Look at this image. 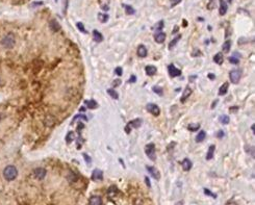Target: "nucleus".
<instances>
[{
  "label": "nucleus",
  "mask_w": 255,
  "mask_h": 205,
  "mask_svg": "<svg viewBox=\"0 0 255 205\" xmlns=\"http://www.w3.org/2000/svg\"><path fill=\"white\" fill-rule=\"evenodd\" d=\"M17 176H18V171L16 167H14V166H7V167H5V169L3 170V177L5 178V180L11 181L16 179Z\"/></svg>",
  "instance_id": "1"
},
{
  "label": "nucleus",
  "mask_w": 255,
  "mask_h": 205,
  "mask_svg": "<svg viewBox=\"0 0 255 205\" xmlns=\"http://www.w3.org/2000/svg\"><path fill=\"white\" fill-rule=\"evenodd\" d=\"M15 43H16V39H15V35L11 34V32L7 34L1 41L2 46H3L4 48H7V49L13 48V47L15 46Z\"/></svg>",
  "instance_id": "2"
},
{
  "label": "nucleus",
  "mask_w": 255,
  "mask_h": 205,
  "mask_svg": "<svg viewBox=\"0 0 255 205\" xmlns=\"http://www.w3.org/2000/svg\"><path fill=\"white\" fill-rule=\"evenodd\" d=\"M145 153H146V155L149 157L151 160H155L156 159V152H155V146H154V144L152 143H150V144L146 145V147H145Z\"/></svg>",
  "instance_id": "3"
},
{
  "label": "nucleus",
  "mask_w": 255,
  "mask_h": 205,
  "mask_svg": "<svg viewBox=\"0 0 255 205\" xmlns=\"http://www.w3.org/2000/svg\"><path fill=\"white\" fill-rule=\"evenodd\" d=\"M142 122H143V120H142V119H135V120L130 121L129 123L126 125V127H125L126 133H129L130 131H131L132 127H133V128H139V127L142 125Z\"/></svg>",
  "instance_id": "4"
},
{
  "label": "nucleus",
  "mask_w": 255,
  "mask_h": 205,
  "mask_svg": "<svg viewBox=\"0 0 255 205\" xmlns=\"http://www.w3.org/2000/svg\"><path fill=\"white\" fill-rule=\"evenodd\" d=\"M229 77L232 84H238L242 77V72L239 70H232L229 73Z\"/></svg>",
  "instance_id": "5"
},
{
  "label": "nucleus",
  "mask_w": 255,
  "mask_h": 205,
  "mask_svg": "<svg viewBox=\"0 0 255 205\" xmlns=\"http://www.w3.org/2000/svg\"><path fill=\"white\" fill-rule=\"evenodd\" d=\"M146 109L150 112V114H152L154 116H158L159 114H161V109H159L158 105L153 104V103H149V104H147Z\"/></svg>",
  "instance_id": "6"
},
{
  "label": "nucleus",
  "mask_w": 255,
  "mask_h": 205,
  "mask_svg": "<svg viewBox=\"0 0 255 205\" xmlns=\"http://www.w3.org/2000/svg\"><path fill=\"white\" fill-rule=\"evenodd\" d=\"M146 169L154 179L159 180V178H161V173H159V171L157 169L154 168V167H150V166H146Z\"/></svg>",
  "instance_id": "7"
},
{
  "label": "nucleus",
  "mask_w": 255,
  "mask_h": 205,
  "mask_svg": "<svg viewBox=\"0 0 255 205\" xmlns=\"http://www.w3.org/2000/svg\"><path fill=\"white\" fill-rule=\"evenodd\" d=\"M34 177L37 178V179L42 180L46 176V170L45 169H43V168H37L34 171Z\"/></svg>",
  "instance_id": "8"
},
{
  "label": "nucleus",
  "mask_w": 255,
  "mask_h": 205,
  "mask_svg": "<svg viewBox=\"0 0 255 205\" xmlns=\"http://www.w3.org/2000/svg\"><path fill=\"white\" fill-rule=\"evenodd\" d=\"M168 70H169V75H170L171 77H177V76H179L180 74H181V71H180L179 69H177V68L175 67L173 64H171L170 66L168 67Z\"/></svg>",
  "instance_id": "9"
},
{
  "label": "nucleus",
  "mask_w": 255,
  "mask_h": 205,
  "mask_svg": "<svg viewBox=\"0 0 255 205\" xmlns=\"http://www.w3.org/2000/svg\"><path fill=\"white\" fill-rule=\"evenodd\" d=\"M92 179L94 181H100L103 179V172L99 169H96V170L93 171V174H92Z\"/></svg>",
  "instance_id": "10"
},
{
  "label": "nucleus",
  "mask_w": 255,
  "mask_h": 205,
  "mask_svg": "<svg viewBox=\"0 0 255 205\" xmlns=\"http://www.w3.org/2000/svg\"><path fill=\"white\" fill-rule=\"evenodd\" d=\"M89 205H102V199L99 196H92L89 200Z\"/></svg>",
  "instance_id": "11"
},
{
  "label": "nucleus",
  "mask_w": 255,
  "mask_h": 205,
  "mask_svg": "<svg viewBox=\"0 0 255 205\" xmlns=\"http://www.w3.org/2000/svg\"><path fill=\"white\" fill-rule=\"evenodd\" d=\"M227 10H228L227 2L225 1V0H220V10H219V13H220L221 16H224V15L227 13Z\"/></svg>",
  "instance_id": "12"
},
{
  "label": "nucleus",
  "mask_w": 255,
  "mask_h": 205,
  "mask_svg": "<svg viewBox=\"0 0 255 205\" xmlns=\"http://www.w3.org/2000/svg\"><path fill=\"white\" fill-rule=\"evenodd\" d=\"M44 124L48 127H52L55 124V118L51 115H48L45 118V120H44Z\"/></svg>",
  "instance_id": "13"
},
{
  "label": "nucleus",
  "mask_w": 255,
  "mask_h": 205,
  "mask_svg": "<svg viewBox=\"0 0 255 205\" xmlns=\"http://www.w3.org/2000/svg\"><path fill=\"white\" fill-rule=\"evenodd\" d=\"M181 166H182V169L184 171H189L192 169V166H193V163L192 162L189 160V158H184L182 160V162H181Z\"/></svg>",
  "instance_id": "14"
},
{
  "label": "nucleus",
  "mask_w": 255,
  "mask_h": 205,
  "mask_svg": "<svg viewBox=\"0 0 255 205\" xmlns=\"http://www.w3.org/2000/svg\"><path fill=\"white\" fill-rule=\"evenodd\" d=\"M154 40H155V42L158 44L164 43L166 40V34H164V32H158V34H156L154 35Z\"/></svg>",
  "instance_id": "15"
},
{
  "label": "nucleus",
  "mask_w": 255,
  "mask_h": 205,
  "mask_svg": "<svg viewBox=\"0 0 255 205\" xmlns=\"http://www.w3.org/2000/svg\"><path fill=\"white\" fill-rule=\"evenodd\" d=\"M49 26H50V29L53 31H58V30H61V25H60V23H58L56 20H51L49 23Z\"/></svg>",
  "instance_id": "16"
},
{
  "label": "nucleus",
  "mask_w": 255,
  "mask_h": 205,
  "mask_svg": "<svg viewBox=\"0 0 255 205\" xmlns=\"http://www.w3.org/2000/svg\"><path fill=\"white\" fill-rule=\"evenodd\" d=\"M191 94H192V89L191 88H189V87H186L185 88V90L184 92H183V94H182V96H181V99H180V101H181L182 103H184L185 102V100L188 99V98L191 96Z\"/></svg>",
  "instance_id": "17"
},
{
  "label": "nucleus",
  "mask_w": 255,
  "mask_h": 205,
  "mask_svg": "<svg viewBox=\"0 0 255 205\" xmlns=\"http://www.w3.org/2000/svg\"><path fill=\"white\" fill-rule=\"evenodd\" d=\"M136 52H138V55L140 56V57H145V56H147V49L144 45L139 46Z\"/></svg>",
  "instance_id": "18"
},
{
  "label": "nucleus",
  "mask_w": 255,
  "mask_h": 205,
  "mask_svg": "<svg viewBox=\"0 0 255 205\" xmlns=\"http://www.w3.org/2000/svg\"><path fill=\"white\" fill-rule=\"evenodd\" d=\"M145 71H146L147 75L152 76L156 73L157 69H156V67H154V66H146V68H145Z\"/></svg>",
  "instance_id": "19"
},
{
  "label": "nucleus",
  "mask_w": 255,
  "mask_h": 205,
  "mask_svg": "<svg viewBox=\"0 0 255 205\" xmlns=\"http://www.w3.org/2000/svg\"><path fill=\"white\" fill-rule=\"evenodd\" d=\"M84 104L87 105V107L90 108V109H94V108H96L97 106H98L97 102L95 100H85L84 101Z\"/></svg>",
  "instance_id": "20"
},
{
  "label": "nucleus",
  "mask_w": 255,
  "mask_h": 205,
  "mask_svg": "<svg viewBox=\"0 0 255 205\" xmlns=\"http://www.w3.org/2000/svg\"><path fill=\"white\" fill-rule=\"evenodd\" d=\"M228 89H229V84H228V82H225V84H223L221 85L220 90H219V95L223 96V95H225V94L227 93Z\"/></svg>",
  "instance_id": "21"
},
{
  "label": "nucleus",
  "mask_w": 255,
  "mask_h": 205,
  "mask_svg": "<svg viewBox=\"0 0 255 205\" xmlns=\"http://www.w3.org/2000/svg\"><path fill=\"white\" fill-rule=\"evenodd\" d=\"M213 62L218 65H222L223 64V54H222L221 52L217 53V54L213 56Z\"/></svg>",
  "instance_id": "22"
},
{
  "label": "nucleus",
  "mask_w": 255,
  "mask_h": 205,
  "mask_svg": "<svg viewBox=\"0 0 255 205\" xmlns=\"http://www.w3.org/2000/svg\"><path fill=\"white\" fill-rule=\"evenodd\" d=\"M93 37H94V40L96 41V42H102V40H103V35L100 34L99 31L98 30H96V29H95V30H93Z\"/></svg>",
  "instance_id": "23"
},
{
  "label": "nucleus",
  "mask_w": 255,
  "mask_h": 205,
  "mask_svg": "<svg viewBox=\"0 0 255 205\" xmlns=\"http://www.w3.org/2000/svg\"><path fill=\"white\" fill-rule=\"evenodd\" d=\"M215 149H216L215 145H212V146H209L208 151H207V154H206V159L207 160H210V159L212 158L213 153H215Z\"/></svg>",
  "instance_id": "24"
},
{
  "label": "nucleus",
  "mask_w": 255,
  "mask_h": 205,
  "mask_svg": "<svg viewBox=\"0 0 255 205\" xmlns=\"http://www.w3.org/2000/svg\"><path fill=\"white\" fill-rule=\"evenodd\" d=\"M205 136H206V133L205 131H203V130H201V131L198 133L197 136H196V142L197 143H201V142H203L204 141V139H205Z\"/></svg>",
  "instance_id": "25"
},
{
  "label": "nucleus",
  "mask_w": 255,
  "mask_h": 205,
  "mask_svg": "<svg viewBox=\"0 0 255 205\" xmlns=\"http://www.w3.org/2000/svg\"><path fill=\"white\" fill-rule=\"evenodd\" d=\"M108 15L107 14H98V19H99V21L100 22H102V23H105V22H107V20H108Z\"/></svg>",
  "instance_id": "26"
},
{
  "label": "nucleus",
  "mask_w": 255,
  "mask_h": 205,
  "mask_svg": "<svg viewBox=\"0 0 255 205\" xmlns=\"http://www.w3.org/2000/svg\"><path fill=\"white\" fill-rule=\"evenodd\" d=\"M164 25H165L164 21H159V22H157L155 25L153 26V30H154V31H159V30H162V27H164Z\"/></svg>",
  "instance_id": "27"
},
{
  "label": "nucleus",
  "mask_w": 255,
  "mask_h": 205,
  "mask_svg": "<svg viewBox=\"0 0 255 205\" xmlns=\"http://www.w3.org/2000/svg\"><path fill=\"white\" fill-rule=\"evenodd\" d=\"M74 139H75V133H74L73 131H70V132L67 134V136H66V142H67V144H70L71 142L74 141Z\"/></svg>",
  "instance_id": "28"
},
{
  "label": "nucleus",
  "mask_w": 255,
  "mask_h": 205,
  "mask_svg": "<svg viewBox=\"0 0 255 205\" xmlns=\"http://www.w3.org/2000/svg\"><path fill=\"white\" fill-rule=\"evenodd\" d=\"M230 46H231L230 41H226V42L223 44V46H222V49H223V51L225 53H228L229 52V50H230Z\"/></svg>",
  "instance_id": "29"
},
{
  "label": "nucleus",
  "mask_w": 255,
  "mask_h": 205,
  "mask_svg": "<svg viewBox=\"0 0 255 205\" xmlns=\"http://www.w3.org/2000/svg\"><path fill=\"white\" fill-rule=\"evenodd\" d=\"M123 7H124V8H125V11H126V14H128V15H133V14L135 13L134 8H133L132 7H130V5H127V4H123Z\"/></svg>",
  "instance_id": "30"
},
{
  "label": "nucleus",
  "mask_w": 255,
  "mask_h": 205,
  "mask_svg": "<svg viewBox=\"0 0 255 205\" xmlns=\"http://www.w3.org/2000/svg\"><path fill=\"white\" fill-rule=\"evenodd\" d=\"M180 38H181V35H180V34L177 35V37H175L173 40H172L171 42H170V44H169V48H170V49L173 48V47L177 44V42H178V41L180 40Z\"/></svg>",
  "instance_id": "31"
},
{
  "label": "nucleus",
  "mask_w": 255,
  "mask_h": 205,
  "mask_svg": "<svg viewBox=\"0 0 255 205\" xmlns=\"http://www.w3.org/2000/svg\"><path fill=\"white\" fill-rule=\"evenodd\" d=\"M107 93L109 96L112 97L114 99H118V98H119V94H118L114 89H109V90H107Z\"/></svg>",
  "instance_id": "32"
},
{
  "label": "nucleus",
  "mask_w": 255,
  "mask_h": 205,
  "mask_svg": "<svg viewBox=\"0 0 255 205\" xmlns=\"http://www.w3.org/2000/svg\"><path fill=\"white\" fill-rule=\"evenodd\" d=\"M67 178H68V180H69L70 182H74V181L77 180V178H78V177H77V175L74 173V172H70Z\"/></svg>",
  "instance_id": "33"
},
{
  "label": "nucleus",
  "mask_w": 255,
  "mask_h": 205,
  "mask_svg": "<svg viewBox=\"0 0 255 205\" xmlns=\"http://www.w3.org/2000/svg\"><path fill=\"white\" fill-rule=\"evenodd\" d=\"M199 128H200V124H189L188 126V129L192 132L196 131V130H198Z\"/></svg>",
  "instance_id": "34"
},
{
  "label": "nucleus",
  "mask_w": 255,
  "mask_h": 205,
  "mask_svg": "<svg viewBox=\"0 0 255 205\" xmlns=\"http://www.w3.org/2000/svg\"><path fill=\"white\" fill-rule=\"evenodd\" d=\"M118 189L116 188V186H111V188L108 189V192H107V194H108V196H115L116 194H118Z\"/></svg>",
  "instance_id": "35"
},
{
  "label": "nucleus",
  "mask_w": 255,
  "mask_h": 205,
  "mask_svg": "<svg viewBox=\"0 0 255 205\" xmlns=\"http://www.w3.org/2000/svg\"><path fill=\"white\" fill-rule=\"evenodd\" d=\"M229 121H230V119L226 115H223V116H221L220 117V122L222 124H228L229 123Z\"/></svg>",
  "instance_id": "36"
},
{
  "label": "nucleus",
  "mask_w": 255,
  "mask_h": 205,
  "mask_svg": "<svg viewBox=\"0 0 255 205\" xmlns=\"http://www.w3.org/2000/svg\"><path fill=\"white\" fill-rule=\"evenodd\" d=\"M152 90L154 93H156L157 95H162V89L161 87H157V85H155V87L152 88Z\"/></svg>",
  "instance_id": "37"
},
{
  "label": "nucleus",
  "mask_w": 255,
  "mask_h": 205,
  "mask_svg": "<svg viewBox=\"0 0 255 205\" xmlns=\"http://www.w3.org/2000/svg\"><path fill=\"white\" fill-rule=\"evenodd\" d=\"M77 28L79 29V30H80L82 34H87V30H85V28H84V24H82L81 22H78L77 23Z\"/></svg>",
  "instance_id": "38"
},
{
  "label": "nucleus",
  "mask_w": 255,
  "mask_h": 205,
  "mask_svg": "<svg viewBox=\"0 0 255 205\" xmlns=\"http://www.w3.org/2000/svg\"><path fill=\"white\" fill-rule=\"evenodd\" d=\"M228 61H229L230 63L233 64V65H238L239 63V59L236 58V57H234V56H230V57L228 58Z\"/></svg>",
  "instance_id": "39"
},
{
  "label": "nucleus",
  "mask_w": 255,
  "mask_h": 205,
  "mask_svg": "<svg viewBox=\"0 0 255 205\" xmlns=\"http://www.w3.org/2000/svg\"><path fill=\"white\" fill-rule=\"evenodd\" d=\"M76 119H84V121H87V120H88V118H87V117H85V116H84V115H77V116H75V117H74V119H73V121H72V122H71V124H72V123H73V122H74V120H76Z\"/></svg>",
  "instance_id": "40"
},
{
  "label": "nucleus",
  "mask_w": 255,
  "mask_h": 205,
  "mask_svg": "<svg viewBox=\"0 0 255 205\" xmlns=\"http://www.w3.org/2000/svg\"><path fill=\"white\" fill-rule=\"evenodd\" d=\"M204 194H206V195H208V196H212V197H213V198H217V195L213 194V193H212L208 189H204Z\"/></svg>",
  "instance_id": "41"
},
{
  "label": "nucleus",
  "mask_w": 255,
  "mask_h": 205,
  "mask_svg": "<svg viewBox=\"0 0 255 205\" xmlns=\"http://www.w3.org/2000/svg\"><path fill=\"white\" fill-rule=\"evenodd\" d=\"M82 156H84V160H85V162L87 163H89V165H91V162H92V159H91V157L88 155V154H85V153H84L82 154Z\"/></svg>",
  "instance_id": "42"
},
{
  "label": "nucleus",
  "mask_w": 255,
  "mask_h": 205,
  "mask_svg": "<svg viewBox=\"0 0 255 205\" xmlns=\"http://www.w3.org/2000/svg\"><path fill=\"white\" fill-rule=\"evenodd\" d=\"M115 72H116V74H117L118 76H121V75H122V73H123V70H122V68H121V67H117L115 69Z\"/></svg>",
  "instance_id": "43"
},
{
  "label": "nucleus",
  "mask_w": 255,
  "mask_h": 205,
  "mask_svg": "<svg viewBox=\"0 0 255 205\" xmlns=\"http://www.w3.org/2000/svg\"><path fill=\"white\" fill-rule=\"evenodd\" d=\"M238 111H239L238 106H231V107H229V112L231 114H235V112H238Z\"/></svg>",
  "instance_id": "44"
},
{
  "label": "nucleus",
  "mask_w": 255,
  "mask_h": 205,
  "mask_svg": "<svg viewBox=\"0 0 255 205\" xmlns=\"http://www.w3.org/2000/svg\"><path fill=\"white\" fill-rule=\"evenodd\" d=\"M68 5H69V0H64V14H66L68 10Z\"/></svg>",
  "instance_id": "45"
},
{
  "label": "nucleus",
  "mask_w": 255,
  "mask_h": 205,
  "mask_svg": "<svg viewBox=\"0 0 255 205\" xmlns=\"http://www.w3.org/2000/svg\"><path fill=\"white\" fill-rule=\"evenodd\" d=\"M120 84H121V80L120 79H116V80H114V82H112V87L114 88L119 87Z\"/></svg>",
  "instance_id": "46"
},
{
  "label": "nucleus",
  "mask_w": 255,
  "mask_h": 205,
  "mask_svg": "<svg viewBox=\"0 0 255 205\" xmlns=\"http://www.w3.org/2000/svg\"><path fill=\"white\" fill-rule=\"evenodd\" d=\"M179 2H181V0H171V7H175V5H177Z\"/></svg>",
  "instance_id": "47"
},
{
  "label": "nucleus",
  "mask_w": 255,
  "mask_h": 205,
  "mask_svg": "<svg viewBox=\"0 0 255 205\" xmlns=\"http://www.w3.org/2000/svg\"><path fill=\"white\" fill-rule=\"evenodd\" d=\"M217 136H218L219 139L223 138V136H224V132H223V130H220V131H219V132L217 133Z\"/></svg>",
  "instance_id": "48"
},
{
  "label": "nucleus",
  "mask_w": 255,
  "mask_h": 205,
  "mask_svg": "<svg viewBox=\"0 0 255 205\" xmlns=\"http://www.w3.org/2000/svg\"><path fill=\"white\" fill-rule=\"evenodd\" d=\"M145 182L147 183V185H148V188H150L151 186V184H150V181H149V178L148 177H145Z\"/></svg>",
  "instance_id": "49"
},
{
  "label": "nucleus",
  "mask_w": 255,
  "mask_h": 205,
  "mask_svg": "<svg viewBox=\"0 0 255 205\" xmlns=\"http://www.w3.org/2000/svg\"><path fill=\"white\" fill-rule=\"evenodd\" d=\"M135 81V76H131V78L129 79V82H134Z\"/></svg>",
  "instance_id": "50"
},
{
  "label": "nucleus",
  "mask_w": 255,
  "mask_h": 205,
  "mask_svg": "<svg viewBox=\"0 0 255 205\" xmlns=\"http://www.w3.org/2000/svg\"><path fill=\"white\" fill-rule=\"evenodd\" d=\"M215 75H213V74H208V78H210V79H215Z\"/></svg>",
  "instance_id": "51"
},
{
  "label": "nucleus",
  "mask_w": 255,
  "mask_h": 205,
  "mask_svg": "<svg viewBox=\"0 0 255 205\" xmlns=\"http://www.w3.org/2000/svg\"><path fill=\"white\" fill-rule=\"evenodd\" d=\"M177 30H178V26H175V27H174V30H173V34H175V32H177Z\"/></svg>",
  "instance_id": "52"
},
{
  "label": "nucleus",
  "mask_w": 255,
  "mask_h": 205,
  "mask_svg": "<svg viewBox=\"0 0 255 205\" xmlns=\"http://www.w3.org/2000/svg\"><path fill=\"white\" fill-rule=\"evenodd\" d=\"M217 102H218V101H217V100H216V101H215V102H213V104L212 105V108H215V107H216V104H217Z\"/></svg>",
  "instance_id": "53"
},
{
  "label": "nucleus",
  "mask_w": 255,
  "mask_h": 205,
  "mask_svg": "<svg viewBox=\"0 0 255 205\" xmlns=\"http://www.w3.org/2000/svg\"><path fill=\"white\" fill-rule=\"evenodd\" d=\"M102 8H103V10H105V11H107L108 10V7H104V5H102Z\"/></svg>",
  "instance_id": "54"
},
{
  "label": "nucleus",
  "mask_w": 255,
  "mask_h": 205,
  "mask_svg": "<svg viewBox=\"0 0 255 205\" xmlns=\"http://www.w3.org/2000/svg\"><path fill=\"white\" fill-rule=\"evenodd\" d=\"M251 128H252V130H253V132H254V131H255V125H254V124H253V125H252Z\"/></svg>",
  "instance_id": "55"
},
{
  "label": "nucleus",
  "mask_w": 255,
  "mask_h": 205,
  "mask_svg": "<svg viewBox=\"0 0 255 205\" xmlns=\"http://www.w3.org/2000/svg\"><path fill=\"white\" fill-rule=\"evenodd\" d=\"M183 26H184V27L186 26V21H185V20H183Z\"/></svg>",
  "instance_id": "56"
},
{
  "label": "nucleus",
  "mask_w": 255,
  "mask_h": 205,
  "mask_svg": "<svg viewBox=\"0 0 255 205\" xmlns=\"http://www.w3.org/2000/svg\"><path fill=\"white\" fill-rule=\"evenodd\" d=\"M228 2H232V0H228Z\"/></svg>",
  "instance_id": "57"
},
{
  "label": "nucleus",
  "mask_w": 255,
  "mask_h": 205,
  "mask_svg": "<svg viewBox=\"0 0 255 205\" xmlns=\"http://www.w3.org/2000/svg\"><path fill=\"white\" fill-rule=\"evenodd\" d=\"M210 1H213V0H210Z\"/></svg>",
  "instance_id": "58"
}]
</instances>
